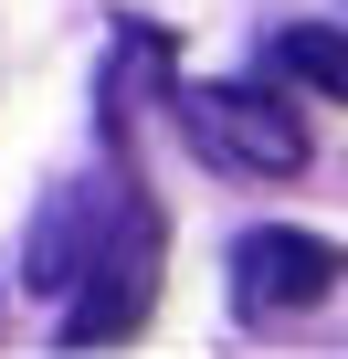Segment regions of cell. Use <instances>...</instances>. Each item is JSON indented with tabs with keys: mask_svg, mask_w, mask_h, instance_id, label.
<instances>
[{
	"mask_svg": "<svg viewBox=\"0 0 348 359\" xmlns=\"http://www.w3.org/2000/svg\"><path fill=\"white\" fill-rule=\"evenodd\" d=\"M158 212H148V191H116V212H106V233H95V254H85V275L64 285L74 306H64V348H116V338H137L148 327V296H158Z\"/></svg>",
	"mask_w": 348,
	"mask_h": 359,
	"instance_id": "6da1fadb",
	"label": "cell"
},
{
	"mask_svg": "<svg viewBox=\"0 0 348 359\" xmlns=\"http://www.w3.org/2000/svg\"><path fill=\"white\" fill-rule=\"evenodd\" d=\"M264 64H274L285 85H316V95H337V106H348V32L295 22V32H274V43H264Z\"/></svg>",
	"mask_w": 348,
	"mask_h": 359,
	"instance_id": "5b68a950",
	"label": "cell"
},
{
	"mask_svg": "<svg viewBox=\"0 0 348 359\" xmlns=\"http://www.w3.org/2000/svg\"><path fill=\"white\" fill-rule=\"evenodd\" d=\"M127 191V180H116ZM116 191H64L43 222H32V254H22V275H32V296H64L74 275H85V254H95V233H106V212H116Z\"/></svg>",
	"mask_w": 348,
	"mask_h": 359,
	"instance_id": "277c9868",
	"label": "cell"
},
{
	"mask_svg": "<svg viewBox=\"0 0 348 359\" xmlns=\"http://www.w3.org/2000/svg\"><path fill=\"white\" fill-rule=\"evenodd\" d=\"M169 106H180L190 148L232 180H295L306 169V127L274 85H169Z\"/></svg>",
	"mask_w": 348,
	"mask_h": 359,
	"instance_id": "7a4b0ae2",
	"label": "cell"
},
{
	"mask_svg": "<svg viewBox=\"0 0 348 359\" xmlns=\"http://www.w3.org/2000/svg\"><path fill=\"white\" fill-rule=\"evenodd\" d=\"M337 275H348V254H337L327 233H285V222H264V233L232 243V306H243V317H295V306L337 296Z\"/></svg>",
	"mask_w": 348,
	"mask_h": 359,
	"instance_id": "3957f363",
	"label": "cell"
}]
</instances>
